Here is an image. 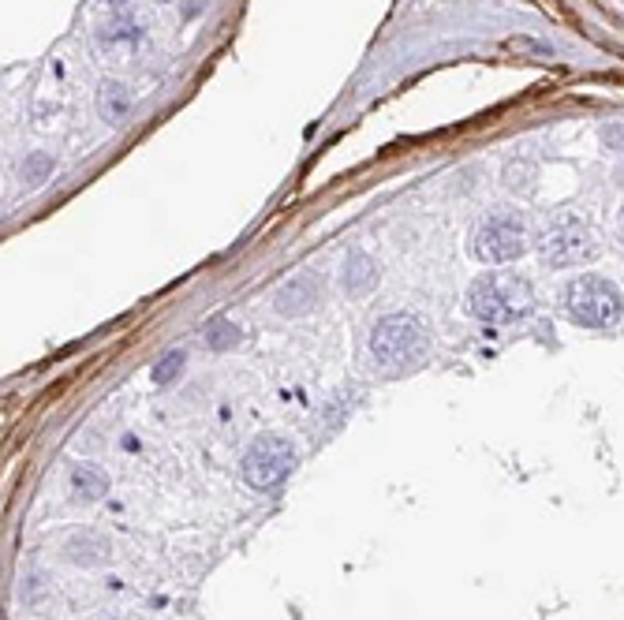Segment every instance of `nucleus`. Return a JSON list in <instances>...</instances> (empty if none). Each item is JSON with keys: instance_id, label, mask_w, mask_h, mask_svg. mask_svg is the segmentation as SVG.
<instances>
[{"instance_id": "obj_1", "label": "nucleus", "mask_w": 624, "mask_h": 620, "mask_svg": "<svg viewBox=\"0 0 624 620\" xmlns=\"http://www.w3.org/2000/svg\"><path fill=\"white\" fill-rule=\"evenodd\" d=\"M468 310L483 325H512L524 322L535 310V288L524 277L512 273H483L468 288Z\"/></svg>"}, {"instance_id": "obj_2", "label": "nucleus", "mask_w": 624, "mask_h": 620, "mask_svg": "<svg viewBox=\"0 0 624 620\" xmlns=\"http://www.w3.org/2000/svg\"><path fill=\"white\" fill-rule=\"evenodd\" d=\"M561 310L572 325L580 329H613L624 318V296L610 277L583 273L565 284L561 292Z\"/></svg>"}, {"instance_id": "obj_3", "label": "nucleus", "mask_w": 624, "mask_h": 620, "mask_svg": "<svg viewBox=\"0 0 624 620\" xmlns=\"http://www.w3.org/2000/svg\"><path fill=\"white\" fill-rule=\"evenodd\" d=\"M370 355L385 370H415L430 355V333L412 314H385L370 329Z\"/></svg>"}, {"instance_id": "obj_4", "label": "nucleus", "mask_w": 624, "mask_h": 620, "mask_svg": "<svg viewBox=\"0 0 624 620\" xmlns=\"http://www.w3.org/2000/svg\"><path fill=\"white\" fill-rule=\"evenodd\" d=\"M527 243H531V236H527L524 213L490 210L475 221V228H471L468 251H471V258H479L486 266H509L516 258H524Z\"/></svg>"}, {"instance_id": "obj_5", "label": "nucleus", "mask_w": 624, "mask_h": 620, "mask_svg": "<svg viewBox=\"0 0 624 620\" xmlns=\"http://www.w3.org/2000/svg\"><path fill=\"white\" fill-rule=\"evenodd\" d=\"M539 258L550 269L587 266L598 258V240L580 213H554L539 232Z\"/></svg>"}, {"instance_id": "obj_6", "label": "nucleus", "mask_w": 624, "mask_h": 620, "mask_svg": "<svg viewBox=\"0 0 624 620\" xmlns=\"http://www.w3.org/2000/svg\"><path fill=\"white\" fill-rule=\"evenodd\" d=\"M292 471H296V445L284 434H273V430L258 434L243 452V479L258 494L281 490Z\"/></svg>"}, {"instance_id": "obj_7", "label": "nucleus", "mask_w": 624, "mask_h": 620, "mask_svg": "<svg viewBox=\"0 0 624 620\" xmlns=\"http://www.w3.org/2000/svg\"><path fill=\"white\" fill-rule=\"evenodd\" d=\"M322 303V281L318 273H296L292 281H284L273 296V307L281 318H299V314H311Z\"/></svg>"}, {"instance_id": "obj_8", "label": "nucleus", "mask_w": 624, "mask_h": 620, "mask_svg": "<svg viewBox=\"0 0 624 620\" xmlns=\"http://www.w3.org/2000/svg\"><path fill=\"white\" fill-rule=\"evenodd\" d=\"M60 557L75 568H105V564L113 561V542L109 535H101V531H71L64 538V550Z\"/></svg>"}, {"instance_id": "obj_9", "label": "nucleus", "mask_w": 624, "mask_h": 620, "mask_svg": "<svg viewBox=\"0 0 624 620\" xmlns=\"http://www.w3.org/2000/svg\"><path fill=\"white\" fill-rule=\"evenodd\" d=\"M382 281V266H378V258H370L367 251H355L344 258L341 266V288L348 296H370L374 288Z\"/></svg>"}, {"instance_id": "obj_10", "label": "nucleus", "mask_w": 624, "mask_h": 620, "mask_svg": "<svg viewBox=\"0 0 624 620\" xmlns=\"http://www.w3.org/2000/svg\"><path fill=\"white\" fill-rule=\"evenodd\" d=\"M68 490H71V501H79V505H94V501H101V497L109 494V475L94 464H71Z\"/></svg>"}, {"instance_id": "obj_11", "label": "nucleus", "mask_w": 624, "mask_h": 620, "mask_svg": "<svg viewBox=\"0 0 624 620\" xmlns=\"http://www.w3.org/2000/svg\"><path fill=\"white\" fill-rule=\"evenodd\" d=\"M98 113L105 124H124L131 113V94L124 83H116V79H105L98 86Z\"/></svg>"}, {"instance_id": "obj_12", "label": "nucleus", "mask_w": 624, "mask_h": 620, "mask_svg": "<svg viewBox=\"0 0 624 620\" xmlns=\"http://www.w3.org/2000/svg\"><path fill=\"white\" fill-rule=\"evenodd\" d=\"M105 45H139L142 42V23L131 12H116L105 30H101Z\"/></svg>"}, {"instance_id": "obj_13", "label": "nucleus", "mask_w": 624, "mask_h": 620, "mask_svg": "<svg viewBox=\"0 0 624 620\" xmlns=\"http://www.w3.org/2000/svg\"><path fill=\"white\" fill-rule=\"evenodd\" d=\"M202 340H206V348H210V352H228V348H236V344H240L243 333L232 318H210L206 329H202Z\"/></svg>"}, {"instance_id": "obj_14", "label": "nucleus", "mask_w": 624, "mask_h": 620, "mask_svg": "<svg viewBox=\"0 0 624 620\" xmlns=\"http://www.w3.org/2000/svg\"><path fill=\"white\" fill-rule=\"evenodd\" d=\"M53 169H57L53 154L38 150V154H27V157H23V165H19V180H23L27 187H42L45 180L53 176Z\"/></svg>"}, {"instance_id": "obj_15", "label": "nucleus", "mask_w": 624, "mask_h": 620, "mask_svg": "<svg viewBox=\"0 0 624 620\" xmlns=\"http://www.w3.org/2000/svg\"><path fill=\"white\" fill-rule=\"evenodd\" d=\"M509 49L512 53H524V57H535V60H550L557 53L550 42H542V38H531V34H512L509 38Z\"/></svg>"}, {"instance_id": "obj_16", "label": "nucleus", "mask_w": 624, "mask_h": 620, "mask_svg": "<svg viewBox=\"0 0 624 620\" xmlns=\"http://www.w3.org/2000/svg\"><path fill=\"white\" fill-rule=\"evenodd\" d=\"M184 367H187V352H180V348H176V352H169L154 367V381H157V385H172V381L180 378V370H184Z\"/></svg>"}, {"instance_id": "obj_17", "label": "nucleus", "mask_w": 624, "mask_h": 620, "mask_svg": "<svg viewBox=\"0 0 624 620\" xmlns=\"http://www.w3.org/2000/svg\"><path fill=\"white\" fill-rule=\"evenodd\" d=\"M45 598V576L42 572H27V576L19 579V602L23 606H34V602H42Z\"/></svg>"}, {"instance_id": "obj_18", "label": "nucleus", "mask_w": 624, "mask_h": 620, "mask_svg": "<svg viewBox=\"0 0 624 620\" xmlns=\"http://www.w3.org/2000/svg\"><path fill=\"white\" fill-rule=\"evenodd\" d=\"M531 180H535V169H531L527 161H512L509 169H505V184H509L512 191H527Z\"/></svg>"}, {"instance_id": "obj_19", "label": "nucleus", "mask_w": 624, "mask_h": 620, "mask_svg": "<svg viewBox=\"0 0 624 620\" xmlns=\"http://www.w3.org/2000/svg\"><path fill=\"white\" fill-rule=\"evenodd\" d=\"M598 142H602L606 150H624V124H602Z\"/></svg>"}, {"instance_id": "obj_20", "label": "nucleus", "mask_w": 624, "mask_h": 620, "mask_svg": "<svg viewBox=\"0 0 624 620\" xmlns=\"http://www.w3.org/2000/svg\"><path fill=\"white\" fill-rule=\"evenodd\" d=\"M206 4H210V0H180V19H184V23L199 19V15L206 12Z\"/></svg>"}, {"instance_id": "obj_21", "label": "nucleus", "mask_w": 624, "mask_h": 620, "mask_svg": "<svg viewBox=\"0 0 624 620\" xmlns=\"http://www.w3.org/2000/svg\"><path fill=\"white\" fill-rule=\"evenodd\" d=\"M105 4H109V8H128L131 0H105Z\"/></svg>"}, {"instance_id": "obj_22", "label": "nucleus", "mask_w": 624, "mask_h": 620, "mask_svg": "<svg viewBox=\"0 0 624 620\" xmlns=\"http://www.w3.org/2000/svg\"><path fill=\"white\" fill-rule=\"evenodd\" d=\"M617 184L624 187V165H621V169H617Z\"/></svg>"}, {"instance_id": "obj_23", "label": "nucleus", "mask_w": 624, "mask_h": 620, "mask_svg": "<svg viewBox=\"0 0 624 620\" xmlns=\"http://www.w3.org/2000/svg\"><path fill=\"white\" fill-rule=\"evenodd\" d=\"M621 236H624V213H621Z\"/></svg>"}, {"instance_id": "obj_24", "label": "nucleus", "mask_w": 624, "mask_h": 620, "mask_svg": "<svg viewBox=\"0 0 624 620\" xmlns=\"http://www.w3.org/2000/svg\"><path fill=\"white\" fill-rule=\"evenodd\" d=\"M157 4H169V0H157Z\"/></svg>"}, {"instance_id": "obj_25", "label": "nucleus", "mask_w": 624, "mask_h": 620, "mask_svg": "<svg viewBox=\"0 0 624 620\" xmlns=\"http://www.w3.org/2000/svg\"><path fill=\"white\" fill-rule=\"evenodd\" d=\"M105 620H116V617H105Z\"/></svg>"}]
</instances>
